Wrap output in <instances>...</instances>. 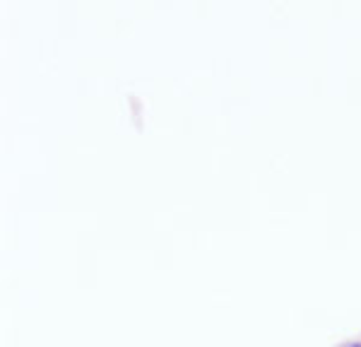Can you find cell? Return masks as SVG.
<instances>
[{"instance_id": "cell-1", "label": "cell", "mask_w": 361, "mask_h": 347, "mask_svg": "<svg viewBox=\"0 0 361 347\" xmlns=\"http://www.w3.org/2000/svg\"><path fill=\"white\" fill-rule=\"evenodd\" d=\"M349 347H359V345H349Z\"/></svg>"}]
</instances>
